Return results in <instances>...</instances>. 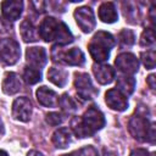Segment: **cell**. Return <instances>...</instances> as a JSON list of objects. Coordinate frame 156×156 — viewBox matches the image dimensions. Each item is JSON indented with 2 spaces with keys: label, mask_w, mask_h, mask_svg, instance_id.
Wrapping results in <instances>:
<instances>
[{
  "label": "cell",
  "mask_w": 156,
  "mask_h": 156,
  "mask_svg": "<svg viewBox=\"0 0 156 156\" xmlns=\"http://www.w3.org/2000/svg\"><path fill=\"white\" fill-rule=\"evenodd\" d=\"M104 126V113L95 106L89 107L82 117H74L71 122V127L74 134L79 138H89L95 132L100 130Z\"/></svg>",
  "instance_id": "obj_1"
},
{
  "label": "cell",
  "mask_w": 156,
  "mask_h": 156,
  "mask_svg": "<svg viewBox=\"0 0 156 156\" xmlns=\"http://www.w3.org/2000/svg\"><path fill=\"white\" fill-rule=\"evenodd\" d=\"M39 35L45 41H56L58 46H63L73 41V35L68 27L54 17H46L43 20L39 27Z\"/></svg>",
  "instance_id": "obj_2"
},
{
  "label": "cell",
  "mask_w": 156,
  "mask_h": 156,
  "mask_svg": "<svg viewBox=\"0 0 156 156\" xmlns=\"http://www.w3.org/2000/svg\"><path fill=\"white\" fill-rule=\"evenodd\" d=\"M115 46V39L113 37L104 30H99L91 39V41L88 45L89 52L94 61L104 62L110 56V50Z\"/></svg>",
  "instance_id": "obj_3"
},
{
  "label": "cell",
  "mask_w": 156,
  "mask_h": 156,
  "mask_svg": "<svg viewBox=\"0 0 156 156\" xmlns=\"http://www.w3.org/2000/svg\"><path fill=\"white\" fill-rule=\"evenodd\" d=\"M129 132L139 141H155V124L143 116H133L129 121Z\"/></svg>",
  "instance_id": "obj_4"
},
{
  "label": "cell",
  "mask_w": 156,
  "mask_h": 156,
  "mask_svg": "<svg viewBox=\"0 0 156 156\" xmlns=\"http://www.w3.org/2000/svg\"><path fill=\"white\" fill-rule=\"evenodd\" d=\"M52 60L55 62L69 65V66H82L85 61L84 54L79 48H72L69 50H62L58 45L52 48L51 52Z\"/></svg>",
  "instance_id": "obj_5"
},
{
  "label": "cell",
  "mask_w": 156,
  "mask_h": 156,
  "mask_svg": "<svg viewBox=\"0 0 156 156\" xmlns=\"http://www.w3.org/2000/svg\"><path fill=\"white\" fill-rule=\"evenodd\" d=\"M21 56L20 44L15 39H0V57L7 65H15Z\"/></svg>",
  "instance_id": "obj_6"
},
{
  "label": "cell",
  "mask_w": 156,
  "mask_h": 156,
  "mask_svg": "<svg viewBox=\"0 0 156 156\" xmlns=\"http://www.w3.org/2000/svg\"><path fill=\"white\" fill-rule=\"evenodd\" d=\"M74 87L77 89L78 95L82 99H91L98 94V90L94 88L90 77L87 73H76Z\"/></svg>",
  "instance_id": "obj_7"
},
{
  "label": "cell",
  "mask_w": 156,
  "mask_h": 156,
  "mask_svg": "<svg viewBox=\"0 0 156 156\" xmlns=\"http://www.w3.org/2000/svg\"><path fill=\"white\" fill-rule=\"evenodd\" d=\"M74 18L84 33H90L95 28V16L90 7L83 6L74 11Z\"/></svg>",
  "instance_id": "obj_8"
},
{
  "label": "cell",
  "mask_w": 156,
  "mask_h": 156,
  "mask_svg": "<svg viewBox=\"0 0 156 156\" xmlns=\"http://www.w3.org/2000/svg\"><path fill=\"white\" fill-rule=\"evenodd\" d=\"M117 68L127 74V76H130V74H134L138 72V68H139V61L138 58L130 54V52H122L119 54L117 57H116V61H115Z\"/></svg>",
  "instance_id": "obj_9"
},
{
  "label": "cell",
  "mask_w": 156,
  "mask_h": 156,
  "mask_svg": "<svg viewBox=\"0 0 156 156\" xmlns=\"http://www.w3.org/2000/svg\"><path fill=\"white\" fill-rule=\"evenodd\" d=\"M30 115H32L30 100L27 99L26 96L17 98L12 104V116L21 122H27L29 121Z\"/></svg>",
  "instance_id": "obj_10"
},
{
  "label": "cell",
  "mask_w": 156,
  "mask_h": 156,
  "mask_svg": "<svg viewBox=\"0 0 156 156\" xmlns=\"http://www.w3.org/2000/svg\"><path fill=\"white\" fill-rule=\"evenodd\" d=\"M26 61L29 65V67L40 69L46 63V51L44 48L40 46H33L28 48L26 51Z\"/></svg>",
  "instance_id": "obj_11"
},
{
  "label": "cell",
  "mask_w": 156,
  "mask_h": 156,
  "mask_svg": "<svg viewBox=\"0 0 156 156\" xmlns=\"http://www.w3.org/2000/svg\"><path fill=\"white\" fill-rule=\"evenodd\" d=\"M23 10V2L18 0H7L1 2L2 17L10 22H15L20 18Z\"/></svg>",
  "instance_id": "obj_12"
},
{
  "label": "cell",
  "mask_w": 156,
  "mask_h": 156,
  "mask_svg": "<svg viewBox=\"0 0 156 156\" xmlns=\"http://www.w3.org/2000/svg\"><path fill=\"white\" fill-rule=\"evenodd\" d=\"M105 101L110 108L116 110V111H124L128 107V100H127L126 95H123L117 89L107 90V93L105 95Z\"/></svg>",
  "instance_id": "obj_13"
},
{
  "label": "cell",
  "mask_w": 156,
  "mask_h": 156,
  "mask_svg": "<svg viewBox=\"0 0 156 156\" xmlns=\"http://www.w3.org/2000/svg\"><path fill=\"white\" fill-rule=\"evenodd\" d=\"M93 73L100 84H110L115 79V69L110 65H94Z\"/></svg>",
  "instance_id": "obj_14"
},
{
  "label": "cell",
  "mask_w": 156,
  "mask_h": 156,
  "mask_svg": "<svg viewBox=\"0 0 156 156\" xmlns=\"http://www.w3.org/2000/svg\"><path fill=\"white\" fill-rule=\"evenodd\" d=\"M37 99L39 104L45 107H55L56 105H58L57 94L54 90L49 89L48 87H40L37 90Z\"/></svg>",
  "instance_id": "obj_15"
},
{
  "label": "cell",
  "mask_w": 156,
  "mask_h": 156,
  "mask_svg": "<svg viewBox=\"0 0 156 156\" xmlns=\"http://www.w3.org/2000/svg\"><path fill=\"white\" fill-rule=\"evenodd\" d=\"M21 88H22V82H21L20 77L13 72L6 73L4 82H2V91L7 95H13V94L18 93L21 90Z\"/></svg>",
  "instance_id": "obj_16"
},
{
  "label": "cell",
  "mask_w": 156,
  "mask_h": 156,
  "mask_svg": "<svg viewBox=\"0 0 156 156\" xmlns=\"http://www.w3.org/2000/svg\"><path fill=\"white\" fill-rule=\"evenodd\" d=\"M99 18L105 23H113L118 20V13L113 2H102L99 7Z\"/></svg>",
  "instance_id": "obj_17"
},
{
  "label": "cell",
  "mask_w": 156,
  "mask_h": 156,
  "mask_svg": "<svg viewBox=\"0 0 156 156\" xmlns=\"http://www.w3.org/2000/svg\"><path fill=\"white\" fill-rule=\"evenodd\" d=\"M52 143L58 149H65L72 143V134L68 128H58L52 134Z\"/></svg>",
  "instance_id": "obj_18"
},
{
  "label": "cell",
  "mask_w": 156,
  "mask_h": 156,
  "mask_svg": "<svg viewBox=\"0 0 156 156\" xmlns=\"http://www.w3.org/2000/svg\"><path fill=\"white\" fill-rule=\"evenodd\" d=\"M48 79L57 87H65L68 80V73L65 69L51 67L48 71Z\"/></svg>",
  "instance_id": "obj_19"
},
{
  "label": "cell",
  "mask_w": 156,
  "mask_h": 156,
  "mask_svg": "<svg viewBox=\"0 0 156 156\" xmlns=\"http://www.w3.org/2000/svg\"><path fill=\"white\" fill-rule=\"evenodd\" d=\"M21 37L26 43H32L38 40V33L35 30V27L32 24L29 20H24L20 26Z\"/></svg>",
  "instance_id": "obj_20"
},
{
  "label": "cell",
  "mask_w": 156,
  "mask_h": 156,
  "mask_svg": "<svg viewBox=\"0 0 156 156\" xmlns=\"http://www.w3.org/2000/svg\"><path fill=\"white\" fill-rule=\"evenodd\" d=\"M135 88V79L132 76H119L117 78V90H119L123 95H130Z\"/></svg>",
  "instance_id": "obj_21"
},
{
  "label": "cell",
  "mask_w": 156,
  "mask_h": 156,
  "mask_svg": "<svg viewBox=\"0 0 156 156\" xmlns=\"http://www.w3.org/2000/svg\"><path fill=\"white\" fill-rule=\"evenodd\" d=\"M23 79L26 80V83L28 84H35L41 79V73L40 69L33 68V67H24L23 69Z\"/></svg>",
  "instance_id": "obj_22"
},
{
  "label": "cell",
  "mask_w": 156,
  "mask_h": 156,
  "mask_svg": "<svg viewBox=\"0 0 156 156\" xmlns=\"http://www.w3.org/2000/svg\"><path fill=\"white\" fill-rule=\"evenodd\" d=\"M58 104L61 106V108L66 112V113H73L77 111V104L74 102V100L68 95V94H63L60 99H58Z\"/></svg>",
  "instance_id": "obj_23"
},
{
  "label": "cell",
  "mask_w": 156,
  "mask_h": 156,
  "mask_svg": "<svg viewBox=\"0 0 156 156\" xmlns=\"http://www.w3.org/2000/svg\"><path fill=\"white\" fill-rule=\"evenodd\" d=\"M118 41L123 46H130L135 41V34L132 29H122L118 34Z\"/></svg>",
  "instance_id": "obj_24"
},
{
  "label": "cell",
  "mask_w": 156,
  "mask_h": 156,
  "mask_svg": "<svg viewBox=\"0 0 156 156\" xmlns=\"http://www.w3.org/2000/svg\"><path fill=\"white\" fill-rule=\"evenodd\" d=\"M141 61H143L144 66L147 69H152L155 67V63H156L155 51L154 50H150V51H146V52H141Z\"/></svg>",
  "instance_id": "obj_25"
},
{
  "label": "cell",
  "mask_w": 156,
  "mask_h": 156,
  "mask_svg": "<svg viewBox=\"0 0 156 156\" xmlns=\"http://www.w3.org/2000/svg\"><path fill=\"white\" fill-rule=\"evenodd\" d=\"M140 44L144 46H154L155 44V32L152 28H147L143 32Z\"/></svg>",
  "instance_id": "obj_26"
},
{
  "label": "cell",
  "mask_w": 156,
  "mask_h": 156,
  "mask_svg": "<svg viewBox=\"0 0 156 156\" xmlns=\"http://www.w3.org/2000/svg\"><path fill=\"white\" fill-rule=\"evenodd\" d=\"M46 122L50 124V126H58L63 122V117L61 113L58 112H50L46 115Z\"/></svg>",
  "instance_id": "obj_27"
},
{
  "label": "cell",
  "mask_w": 156,
  "mask_h": 156,
  "mask_svg": "<svg viewBox=\"0 0 156 156\" xmlns=\"http://www.w3.org/2000/svg\"><path fill=\"white\" fill-rule=\"evenodd\" d=\"M130 156H154V155H150L149 151L145 149H135L130 152Z\"/></svg>",
  "instance_id": "obj_28"
},
{
  "label": "cell",
  "mask_w": 156,
  "mask_h": 156,
  "mask_svg": "<svg viewBox=\"0 0 156 156\" xmlns=\"http://www.w3.org/2000/svg\"><path fill=\"white\" fill-rule=\"evenodd\" d=\"M147 84H149L151 90H155V76L154 74H150L147 77Z\"/></svg>",
  "instance_id": "obj_29"
},
{
  "label": "cell",
  "mask_w": 156,
  "mask_h": 156,
  "mask_svg": "<svg viewBox=\"0 0 156 156\" xmlns=\"http://www.w3.org/2000/svg\"><path fill=\"white\" fill-rule=\"evenodd\" d=\"M27 156H45V155H43L41 152H39V151H35V150H32V151H29L28 152V155Z\"/></svg>",
  "instance_id": "obj_30"
},
{
  "label": "cell",
  "mask_w": 156,
  "mask_h": 156,
  "mask_svg": "<svg viewBox=\"0 0 156 156\" xmlns=\"http://www.w3.org/2000/svg\"><path fill=\"white\" fill-rule=\"evenodd\" d=\"M62 156H85V155H82V151H77V152H72V154L62 155Z\"/></svg>",
  "instance_id": "obj_31"
},
{
  "label": "cell",
  "mask_w": 156,
  "mask_h": 156,
  "mask_svg": "<svg viewBox=\"0 0 156 156\" xmlns=\"http://www.w3.org/2000/svg\"><path fill=\"white\" fill-rule=\"evenodd\" d=\"M104 156H116L115 154H112V152H108V151H105V154H104Z\"/></svg>",
  "instance_id": "obj_32"
},
{
  "label": "cell",
  "mask_w": 156,
  "mask_h": 156,
  "mask_svg": "<svg viewBox=\"0 0 156 156\" xmlns=\"http://www.w3.org/2000/svg\"><path fill=\"white\" fill-rule=\"evenodd\" d=\"M0 156H9L7 152H5L4 150H0Z\"/></svg>",
  "instance_id": "obj_33"
}]
</instances>
